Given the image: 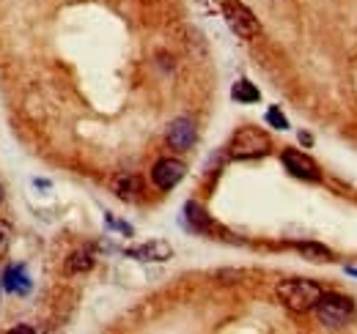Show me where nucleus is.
Segmentation results:
<instances>
[{
    "mask_svg": "<svg viewBox=\"0 0 357 334\" xmlns=\"http://www.w3.org/2000/svg\"><path fill=\"white\" fill-rule=\"evenodd\" d=\"M316 318L327 329H341L355 318V301L341 293H321V299L313 307Z\"/></svg>",
    "mask_w": 357,
    "mask_h": 334,
    "instance_id": "f03ea898",
    "label": "nucleus"
},
{
    "mask_svg": "<svg viewBox=\"0 0 357 334\" xmlns=\"http://www.w3.org/2000/svg\"><path fill=\"white\" fill-rule=\"evenodd\" d=\"M297 250L308 260H330L333 257V252L327 250L324 244H316V241H303V244H297Z\"/></svg>",
    "mask_w": 357,
    "mask_h": 334,
    "instance_id": "4468645a",
    "label": "nucleus"
},
{
    "mask_svg": "<svg viewBox=\"0 0 357 334\" xmlns=\"http://www.w3.org/2000/svg\"><path fill=\"white\" fill-rule=\"evenodd\" d=\"M113 192L121 198V200H135L140 192H143V184L137 175H119L113 181Z\"/></svg>",
    "mask_w": 357,
    "mask_h": 334,
    "instance_id": "9b49d317",
    "label": "nucleus"
},
{
    "mask_svg": "<svg viewBox=\"0 0 357 334\" xmlns=\"http://www.w3.org/2000/svg\"><path fill=\"white\" fill-rule=\"evenodd\" d=\"M0 288H3V280H0Z\"/></svg>",
    "mask_w": 357,
    "mask_h": 334,
    "instance_id": "aec40b11",
    "label": "nucleus"
},
{
    "mask_svg": "<svg viewBox=\"0 0 357 334\" xmlns=\"http://www.w3.org/2000/svg\"><path fill=\"white\" fill-rule=\"evenodd\" d=\"M195 137H198V132H195V124L190 118H176L174 124L168 126V145L178 154L190 151L195 145Z\"/></svg>",
    "mask_w": 357,
    "mask_h": 334,
    "instance_id": "6e6552de",
    "label": "nucleus"
},
{
    "mask_svg": "<svg viewBox=\"0 0 357 334\" xmlns=\"http://www.w3.org/2000/svg\"><path fill=\"white\" fill-rule=\"evenodd\" d=\"M8 244H11V228L6 222H0V255L8 250Z\"/></svg>",
    "mask_w": 357,
    "mask_h": 334,
    "instance_id": "dca6fc26",
    "label": "nucleus"
},
{
    "mask_svg": "<svg viewBox=\"0 0 357 334\" xmlns=\"http://www.w3.org/2000/svg\"><path fill=\"white\" fill-rule=\"evenodd\" d=\"M300 143H305V145H311V134H308V132H300Z\"/></svg>",
    "mask_w": 357,
    "mask_h": 334,
    "instance_id": "f3484780",
    "label": "nucleus"
},
{
    "mask_svg": "<svg viewBox=\"0 0 357 334\" xmlns=\"http://www.w3.org/2000/svg\"><path fill=\"white\" fill-rule=\"evenodd\" d=\"M31 288H33V283L22 263H14L3 271V291H8L11 296H28Z\"/></svg>",
    "mask_w": 357,
    "mask_h": 334,
    "instance_id": "1a4fd4ad",
    "label": "nucleus"
},
{
    "mask_svg": "<svg viewBox=\"0 0 357 334\" xmlns=\"http://www.w3.org/2000/svg\"><path fill=\"white\" fill-rule=\"evenodd\" d=\"M280 162H283V167H286L294 178H300V181H311V184L321 181V170H319V165L313 162L308 154H303V151L289 148V151L280 154Z\"/></svg>",
    "mask_w": 357,
    "mask_h": 334,
    "instance_id": "39448f33",
    "label": "nucleus"
},
{
    "mask_svg": "<svg viewBox=\"0 0 357 334\" xmlns=\"http://www.w3.org/2000/svg\"><path fill=\"white\" fill-rule=\"evenodd\" d=\"M267 124L275 126V129H280V132H286V129H289V118L280 113V107H269V110H267Z\"/></svg>",
    "mask_w": 357,
    "mask_h": 334,
    "instance_id": "2eb2a0df",
    "label": "nucleus"
},
{
    "mask_svg": "<svg viewBox=\"0 0 357 334\" xmlns=\"http://www.w3.org/2000/svg\"><path fill=\"white\" fill-rule=\"evenodd\" d=\"M321 285L319 283H313V280H300V277H294V280H283L280 285H278V299L283 301V307L286 310H291V312H311L313 307H316V301L321 299Z\"/></svg>",
    "mask_w": 357,
    "mask_h": 334,
    "instance_id": "f257e3e1",
    "label": "nucleus"
},
{
    "mask_svg": "<svg viewBox=\"0 0 357 334\" xmlns=\"http://www.w3.org/2000/svg\"><path fill=\"white\" fill-rule=\"evenodd\" d=\"M184 222H187V228L195 230V233H206V230L212 228V219L206 216V211L201 209L195 200H190V203L184 206Z\"/></svg>",
    "mask_w": 357,
    "mask_h": 334,
    "instance_id": "9d476101",
    "label": "nucleus"
},
{
    "mask_svg": "<svg viewBox=\"0 0 357 334\" xmlns=\"http://www.w3.org/2000/svg\"><path fill=\"white\" fill-rule=\"evenodd\" d=\"M0 203H3V186H0Z\"/></svg>",
    "mask_w": 357,
    "mask_h": 334,
    "instance_id": "6ab92c4d",
    "label": "nucleus"
},
{
    "mask_svg": "<svg viewBox=\"0 0 357 334\" xmlns=\"http://www.w3.org/2000/svg\"><path fill=\"white\" fill-rule=\"evenodd\" d=\"M184 173H187L184 162L165 157V159H160L157 165L151 167V181H154L157 189H174L178 181L184 178Z\"/></svg>",
    "mask_w": 357,
    "mask_h": 334,
    "instance_id": "423d86ee",
    "label": "nucleus"
},
{
    "mask_svg": "<svg viewBox=\"0 0 357 334\" xmlns=\"http://www.w3.org/2000/svg\"><path fill=\"white\" fill-rule=\"evenodd\" d=\"M347 274H352V277H357V266H347Z\"/></svg>",
    "mask_w": 357,
    "mask_h": 334,
    "instance_id": "a211bd4d",
    "label": "nucleus"
},
{
    "mask_svg": "<svg viewBox=\"0 0 357 334\" xmlns=\"http://www.w3.org/2000/svg\"><path fill=\"white\" fill-rule=\"evenodd\" d=\"M272 143H269L267 132L259 129V126H242L234 132L231 137V145H228V154L231 159H259V157H267Z\"/></svg>",
    "mask_w": 357,
    "mask_h": 334,
    "instance_id": "7ed1b4c3",
    "label": "nucleus"
},
{
    "mask_svg": "<svg viewBox=\"0 0 357 334\" xmlns=\"http://www.w3.org/2000/svg\"><path fill=\"white\" fill-rule=\"evenodd\" d=\"M127 257L132 260H146V263H162V260H171L174 257V247L168 241H143V244H135V247H127L124 250Z\"/></svg>",
    "mask_w": 357,
    "mask_h": 334,
    "instance_id": "0eeeda50",
    "label": "nucleus"
},
{
    "mask_svg": "<svg viewBox=\"0 0 357 334\" xmlns=\"http://www.w3.org/2000/svg\"><path fill=\"white\" fill-rule=\"evenodd\" d=\"M223 14H225L228 28H231L239 39H256V36L261 33L259 17H256L245 3H239V0H225Z\"/></svg>",
    "mask_w": 357,
    "mask_h": 334,
    "instance_id": "20e7f679",
    "label": "nucleus"
},
{
    "mask_svg": "<svg viewBox=\"0 0 357 334\" xmlns=\"http://www.w3.org/2000/svg\"><path fill=\"white\" fill-rule=\"evenodd\" d=\"M93 266V257H91L89 250H77L66 257V271L69 274H80V271H89Z\"/></svg>",
    "mask_w": 357,
    "mask_h": 334,
    "instance_id": "ddd939ff",
    "label": "nucleus"
},
{
    "mask_svg": "<svg viewBox=\"0 0 357 334\" xmlns=\"http://www.w3.org/2000/svg\"><path fill=\"white\" fill-rule=\"evenodd\" d=\"M231 99L239 102V104H253V102L261 99V90L250 83V80H236L234 88H231Z\"/></svg>",
    "mask_w": 357,
    "mask_h": 334,
    "instance_id": "f8f14e48",
    "label": "nucleus"
}]
</instances>
